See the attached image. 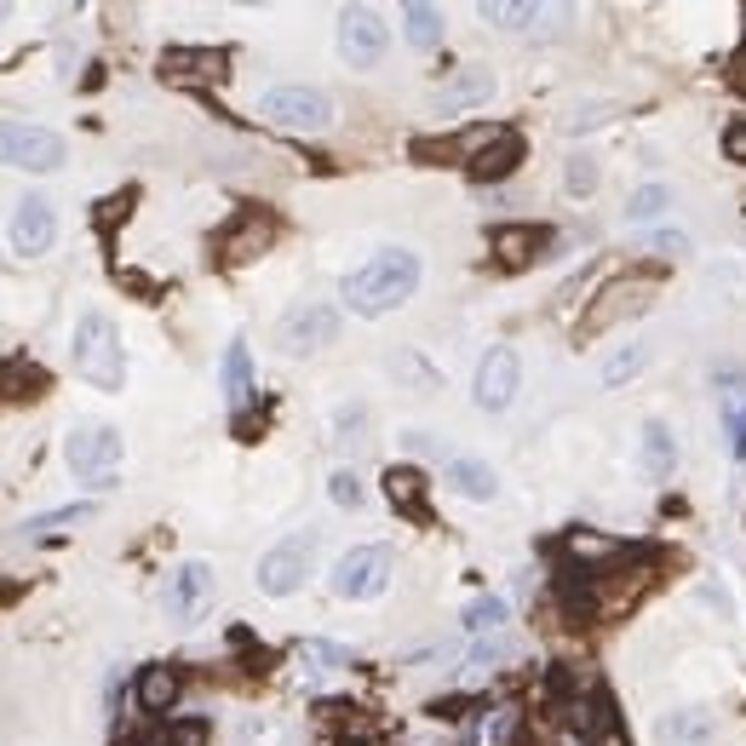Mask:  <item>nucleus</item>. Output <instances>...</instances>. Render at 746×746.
<instances>
[{
	"instance_id": "obj_1",
	"label": "nucleus",
	"mask_w": 746,
	"mask_h": 746,
	"mask_svg": "<svg viewBox=\"0 0 746 746\" xmlns=\"http://www.w3.org/2000/svg\"><path fill=\"white\" fill-rule=\"evenodd\" d=\"M414 288H420V259L409 248H385V253H373L362 270H351L339 293H345V304L356 316H385V311H396V304H409Z\"/></svg>"
},
{
	"instance_id": "obj_2",
	"label": "nucleus",
	"mask_w": 746,
	"mask_h": 746,
	"mask_svg": "<svg viewBox=\"0 0 746 746\" xmlns=\"http://www.w3.org/2000/svg\"><path fill=\"white\" fill-rule=\"evenodd\" d=\"M70 356H75V373L92 385V391H121L127 385V351H121V327L104 316V311H87L75 322V339H70Z\"/></svg>"
},
{
	"instance_id": "obj_3",
	"label": "nucleus",
	"mask_w": 746,
	"mask_h": 746,
	"mask_svg": "<svg viewBox=\"0 0 746 746\" xmlns=\"http://www.w3.org/2000/svg\"><path fill=\"white\" fill-rule=\"evenodd\" d=\"M63 460H70V471L81 483L115 488V477H121V431L115 425H81V431H70V443H63Z\"/></svg>"
},
{
	"instance_id": "obj_4",
	"label": "nucleus",
	"mask_w": 746,
	"mask_h": 746,
	"mask_svg": "<svg viewBox=\"0 0 746 746\" xmlns=\"http://www.w3.org/2000/svg\"><path fill=\"white\" fill-rule=\"evenodd\" d=\"M259 115L282 132H327L333 127V104L322 87H270L259 98Z\"/></svg>"
},
{
	"instance_id": "obj_5",
	"label": "nucleus",
	"mask_w": 746,
	"mask_h": 746,
	"mask_svg": "<svg viewBox=\"0 0 746 746\" xmlns=\"http://www.w3.org/2000/svg\"><path fill=\"white\" fill-rule=\"evenodd\" d=\"M316 568V534H288L259 557V592L264 597H293Z\"/></svg>"
},
{
	"instance_id": "obj_6",
	"label": "nucleus",
	"mask_w": 746,
	"mask_h": 746,
	"mask_svg": "<svg viewBox=\"0 0 746 746\" xmlns=\"http://www.w3.org/2000/svg\"><path fill=\"white\" fill-rule=\"evenodd\" d=\"M523 391V356L512 345H494L483 362H477V385H471V402L483 414H505Z\"/></svg>"
},
{
	"instance_id": "obj_7",
	"label": "nucleus",
	"mask_w": 746,
	"mask_h": 746,
	"mask_svg": "<svg viewBox=\"0 0 746 746\" xmlns=\"http://www.w3.org/2000/svg\"><path fill=\"white\" fill-rule=\"evenodd\" d=\"M327 586H333V597H380V592L391 586V552H385V546H356V552H345V557L333 563Z\"/></svg>"
},
{
	"instance_id": "obj_8",
	"label": "nucleus",
	"mask_w": 746,
	"mask_h": 746,
	"mask_svg": "<svg viewBox=\"0 0 746 746\" xmlns=\"http://www.w3.org/2000/svg\"><path fill=\"white\" fill-rule=\"evenodd\" d=\"M339 52H345L351 70H373V63L391 52L385 18L367 12V7H345V12H339Z\"/></svg>"
},
{
	"instance_id": "obj_9",
	"label": "nucleus",
	"mask_w": 746,
	"mask_h": 746,
	"mask_svg": "<svg viewBox=\"0 0 746 746\" xmlns=\"http://www.w3.org/2000/svg\"><path fill=\"white\" fill-rule=\"evenodd\" d=\"M7 235H12V253L18 259H41V253H52V242H58V208L47 195H23V201H12V224H7Z\"/></svg>"
},
{
	"instance_id": "obj_10",
	"label": "nucleus",
	"mask_w": 746,
	"mask_h": 746,
	"mask_svg": "<svg viewBox=\"0 0 746 746\" xmlns=\"http://www.w3.org/2000/svg\"><path fill=\"white\" fill-rule=\"evenodd\" d=\"M649 299H655V282H643V276H626V282H608L603 293H597V304L586 311V322H581V339H597V333H608L621 316H643L649 311Z\"/></svg>"
},
{
	"instance_id": "obj_11",
	"label": "nucleus",
	"mask_w": 746,
	"mask_h": 746,
	"mask_svg": "<svg viewBox=\"0 0 746 746\" xmlns=\"http://www.w3.org/2000/svg\"><path fill=\"white\" fill-rule=\"evenodd\" d=\"M0 150H7V167H23V173H52V167H63V139L52 127L12 121L7 139H0Z\"/></svg>"
},
{
	"instance_id": "obj_12",
	"label": "nucleus",
	"mask_w": 746,
	"mask_h": 746,
	"mask_svg": "<svg viewBox=\"0 0 746 746\" xmlns=\"http://www.w3.org/2000/svg\"><path fill=\"white\" fill-rule=\"evenodd\" d=\"M213 603V563H179L173 574H167V615H179V621H195L201 608Z\"/></svg>"
},
{
	"instance_id": "obj_13",
	"label": "nucleus",
	"mask_w": 746,
	"mask_h": 746,
	"mask_svg": "<svg viewBox=\"0 0 746 746\" xmlns=\"http://www.w3.org/2000/svg\"><path fill=\"white\" fill-rule=\"evenodd\" d=\"M339 339V311L333 304H299V311L282 316V351H316V345H333Z\"/></svg>"
},
{
	"instance_id": "obj_14",
	"label": "nucleus",
	"mask_w": 746,
	"mask_h": 746,
	"mask_svg": "<svg viewBox=\"0 0 746 746\" xmlns=\"http://www.w3.org/2000/svg\"><path fill=\"white\" fill-rule=\"evenodd\" d=\"M488 92H494V70H483V63H465V70H454L443 87H436V115L477 110V104H488Z\"/></svg>"
},
{
	"instance_id": "obj_15",
	"label": "nucleus",
	"mask_w": 746,
	"mask_h": 746,
	"mask_svg": "<svg viewBox=\"0 0 746 746\" xmlns=\"http://www.w3.org/2000/svg\"><path fill=\"white\" fill-rule=\"evenodd\" d=\"M637 465H643V477H655V483L672 477V465H677V436H672L666 420H649V425H643V436H637Z\"/></svg>"
},
{
	"instance_id": "obj_16",
	"label": "nucleus",
	"mask_w": 746,
	"mask_h": 746,
	"mask_svg": "<svg viewBox=\"0 0 746 746\" xmlns=\"http://www.w3.org/2000/svg\"><path fill=\"white\" fill-rule=\"evenodd\" d=\"M224 52H208V47H167L161 58V75H173V81H219L224 75Z\"/></svg>"
},
{
	"instance_id": "obj_17",
	"label": "nucleus",
	"mask_w": 746,
	"mask_h": 746,
	"mask_svg": "<svg viewBox=\"0 0 746 746\" xmlns=\"http://www.w3.org/2000/svg\"><path fill=\"white\" fill-rule=\"evenodd\" d=\"M443 477H448V488H454L460 500H494V494H500L494 465H488V460H471V454H454V460L443 465Z\"/></svg>"
},
{
	"instance_id": "obj_18",
	"label": "nucleus",
	"mask_w": 746,
	"mask_h": 746,
	"mask_svg": "<svg viewBox=\"0 0 746 746\" xmlns=\"http://www.w3.org/2000/svg\"><path fill=\"white\" fill-rule=\"evenodd\" d=\"M219 380H224V402H230L235 414H242L248 402H253V362H248V345H242V339H230V345H224Z\"/></svg>"
},
{
	"instance_id": "obj_19",
	"label": "nucleus",
	"mask_w": 746,
	"mask_h": 746,
	"mask_svg": "<svg viewBox=\"0 0 746 746\" xmlns=\"http://www.w3.org/2000/svg\"><path fill=\"white\" fill-rule=\"evenodd\" d=\"M184 695V672L179 666H144L139 672V706L144 712H173Z\"/></svg>"
},
{
	"instance_id": "obj_20",
	"label": "nucleus",
	"mask_w": 746,
	"mask_h": 746,
	"mask_svg": "<svg viewBox=\"0 0 746 746\" xmlns=\"http://www.w3.org/2000/svg\"><path fill=\"white\" fill-rule=\"evenodd\" d=\"M264 242H270V219H264V213H242V219L230 224V235L219 242V253H224V264H242V259H253Z\"/></svg>"
},
{
	"instance_id": "obj_21",
	"label": "nucleus",
	"mask_w": 746,
	"mask_h": 746,
	"mask_svg": "<svg viewBox=\"0 0 746 746\" xmlns=\"http://www.w3.org/2000/svg\"><path fill=\"white\" fill-rule=\"evenodd\" d=\"M385 494H391V505L402 517H425V477L414 465H391L385 471Z\"/></svg>"
},
{
	"instance_id": "obj_22",
	"label": "nucleus",
	"mask_w": 746,
	"mask_h": 746,
	"mask_svg": "<svg viewBox=\"0 0 746 746\" xmlns=\"http://www.w3.org/2000/svg\"><path fill=\"white\" fill-rule=\"evenodd\" d=\"M517 161H523V139L517 132H500V139L471 161V173L477 179H505V173H517Z\"/></svg>"
},
{
	"instance_id": "obj_23",
	"label": "nucleus",
	"mask_w": 746,
	"mask_h": 746,
	"mask_svg": "<svg viewBox=\"0 0 746 746\" xmlns=\"http://www.w3.org/2000/svg\"><path fill=\"white\" fill-rule=\"evenodd\" d=\"M402 36H409V47L431 52V47H443V12L425 7V0H414V7H402Z\"/></svg>"
},
{
	"instance_id": "obj_24",
	"label": "nucleus",
	"mask_w": 746,
	"mask_h": 746,
	"mask_svg": "<svg viewBox=\"0 0 746 746\" xmlns=\"http://www.w3.org/2000/svg\"><path fill=\"white\" fill-rule=\"evenodd\" d=\"M540 242H546V235H540V230H528V224H500V230H494V253H500V264H505V270L528 264Z\"/></svg>"
},
{
	"instance_id": "obj_25",
	"label": "nucleus",
	"mask_w": 746,
	"mask_h": 746,
	"mask_svg": "<svg viewBox=\"0 0 746 746\" xmlns=\"http://www.w3.org/2000/svg\"><path fill=\"white\" fill-rule=\"evenodd\" d=\"M706 735H712V712H700V706L672 712V718L661 724V740H666V746H700Z\"/></svg>"
},
{
	"instance_id": "obj_26",
	"label": "nucleus",
	"mask_w": 746,
	"mask_h": 746,
	"mask_svg": "<svg viewBox=\"0 0 746 746\" xmlns=\"http://www.w3.org/2000/svg\"><path fill=\"white\" fill-rule=\"evenodd\" d=\"M557 552L581 557V563H615V557H621V546H615V540H597L592 528H568V534L557 540Z\"/></svg>"
},
{
	"instance_id": "obj_27",
	"label": "nucleus",
	"mask_w": 746,
	"mask_h": 746,
	"mask_svg": "<svg viewBox=\"0 0 746 746\" xmlns=\"http://www.w3.org/2000/svg\"><path fill=\"white\" fill-rule=\"evenodd\" d=\"M299 666L311 672V677H322V672H339V666H351V655L339 649V643H322V637H304L299 643Z\"/></svg>"
},
{
	"instance_id": "obj_28",
	"label": "nucleus",
	"mask_w": 746,
	"mask_h": 746,
	"mask_svg": "<svg viewBox=\"0 0 746 746\" xmlns=\"http://www.w3.org/2000/svg\"><path fill=\"white\" fill-rule=\"evenodd\" d=\"M666 208H672V190H666V184H643V190L626 195V224H649V219H661Z\"/></svg>"
},
{
	"instance_id": "obj_29",
	"label": "nucleus",
	"mask_w": 746,
	"mask_h": 746,
	"mask_svg": "<svg viewBox=\"0 0 746 746\" xmlns=\"http://www.w3.org/2000/svg\"><path fill=\"white\" fill-rule=\"evenodd\" d=\"M649 356H655L649 345H621L615 356L603 362V385H626V380H637V373L649 367Z\"/></svg>"
},
{
	"instance_id": "obj_30",
	"label": "nucleus",
	"mask_w": 746,
	"mask_h": 746,
	"mask_svg": "<svg viewBox=\"0 0 746 746\" xmlns=\"http://www.w3.org/2000/svg\"><path fill=\"white\" fill-rule=\"evenodd\" d=\"M505 626V597H471L465 603V632L483 637V632H500Z\"/></svg>"
},
{
	"instance_id": "obj_31",
	"label": "nucleus",
	"mask_w": 746,
	"mask_h": 746,
	"mask_svg": "<svg viewBox=\"0 0 746 746\" xmlns=\"http://www.w3.org/2000/svg\"><path fill=\"white\" fill-rule=\"evenodd\" d=\"M724 431H729V454H746V385L724 391Z\"/></svg>"
},
{
	"instance_id": "obj_32",
	"label": "nucleus",
	"mask_w": 746,
	"mask_h": 746,
	"mask_svg": "<svg viewBox=\"0 0 746 746\" xmlns=\"http://www.w3.org/2000/svg\"><path fill=\"white\" fill-rule=\"evenodd\" d=\"M327 500H333V505H345V512H356V505L367 500V488H362L356 471H333V477H327Z\"/></svg>"
},
{
	"instance_id": "obj_33",
	"label": "nucleus",
	"mask_w": 746,
	"mask_h": 746,
	"mask_svg": "<svg viewBox=\"0 0 746 746\" xmlns=\"http://www.w3.org/2000/svg\"><path fill=\"white\" fill-rule=\"evenodd\" d=\"M92 517V505L81 500V505H58V512H47V517H36L29 523V534H58V528H70V523H87Z\"/></svg>"
},
{
	"instance_id": "obj_34",
	"label": "nucleus",
	"mask_w": 746,
	"mask_h": 746,
	"mask_svg": "<svg viewBox=\"0 0 746 746\" xmlns=\"http://www.w3.org/2000/svg\"><path fill=\"white\" fill-rule=\"evenodd\" d=\"M483 23H500V29H523V23H534V7H500V0H483Z\"/></svg>"
},
{
	"instance_id": "obj_35",
	"label": "nucleus",
	"mask_w": 746,
	"mask_h": 746,
	"mask_svg": "<svg viewBox=\"0 0 746 746\" xmlns=\"http://www.w3.org/2000/svg\"><path fill=\"white\" fill-rule=\"evenodd\" d=\"M517 724H523V712H517V706H500L494 718L483 724V740H488V746H505V740L517 735Z\"/></svg>"
},
{
	"instance_id": "obj_36",
	"label": "nucleus",
	"mask_w": 746,
	"mask_h": 746,
	"mask_svg": "<svg viewBox=\"0 0 746 746\" xmlns=\"http://www.w3.org/2000/svg\"><path fill=\"white\" fill-rule=\"evenodd\" d=\"M643 253L677 259V253H689V235H684V230H655V235H643Z\"/></svg>"
},
{
	"instance_id": "obj_37",
	"label": "nucleus",
	"mask_w": 746,
	"mask_h": 746,
	"mask_svg": "<svg viewBox=\"0 0 746 746\" xmlns=\"http://www.w3.org/2000/svg\"><path fill=\"white\" fill-rule=\"evenodd\" d=\"M563 184H568L574 195H592V190H597V161H592V155H574L568 173H563Z\"/></svg>"
},
{
	"instance_id": "obj_38",
	"label": "nucleus",
	"mask_w": 746,
	"mask_h": 746,
	"mask_svg": "<svg viewBox=\"0 0 746 746\" xmlns=\"http://www.w3.org/2000/svg\"><path fill=\"white\" fill-rule=\"evenodd\" d=\"M505 661H512V643H505V637L477 643V649H471V666H483V672H494V666H505Z\"/></svg>"
},
{
	"instance_id": "obj_39",
	"label": "nucleus",
	"mask_w": 746,
	"mask_h": 746,
	"mask_svg": "<svg viewBox=\"0 0 746 746\" xmlns=\"http://www.w3.org/2000/svg\"><path fill=\"white\" fill-rule=\"evenodd\" d=\"M367 425V414L362 409H339V420H333V431H339V443H356V431Z\"/></svg>"
},
{
	"instance_id": "obj_40",
	"label": "nucleus",
	"mask_w": 746,
	"mask_h": 746,
	"mask_svg": "<svg viewBox=\"0 0 746 746\" xmlns=\"http://www.w3.org/2000/svg\"><path fill=\"white\" fill-rule=\"evenodd\" d=\"M603 121H608V104H592L581 115H568V132H586V127H603Z\"/></svg>"
},
{
	"instance_id": "obj_41",
	"label": "nucleus",
	"mask_w": 746,
	"mask_h": 746,
	"mask_svg": "<svg viewBox=\"0 0 746 746\" xmlns=\"http://www.w3.org/2000/svg\"><path fill=\"white\" fill-rule=\"evenodd\" d=\"M724 150H729V161H746V121H735V127H729Z\"/></svg>"
},
{
	"instance_id": "obj_42",
	"label": "nucleus",
	"mask_w": 746,
	"mask_h": 746,
	"mask_svg": "<svg viewBox=\"0 0 746 746\" xmlns=\"http://www.w3.org/2000/svg\"><path fill=\"white\" fill-rule=\"evenodd\" d=\"M729 81H735V92H746V47H740L735 63H729Z\"/></svg>"
},
{
	"instance_id": "obj_43",
	"label": "nucleus",
	"mask_w": 746,
	"mask_h": 746,
	"mask_svg": "<svg viewBox=\"0 0 746 746\" xmlns=\"http://www.w3.org/2000/svg\"><path fill=\"white\" fill-rule=\"evenodd\" d=\"M563 746H592V740H581V735H568V740H563Z\"/></svg>"
},
{
	"instance_id": "obj_44",
	"label": "nucleus",
	"mask_w": 746,
	"mask_h": 746,
	"mask_svg": "<svg viewBox=\"0 0 746 746\" xmlns=\"http://www.w3.org/2000/svg\"><path fill=\"white\" fill-rule=\"evenodd\" d=\"M339 746H373V740H362V735H356V740H339Z\"/></svg>"
}]
</instances>
